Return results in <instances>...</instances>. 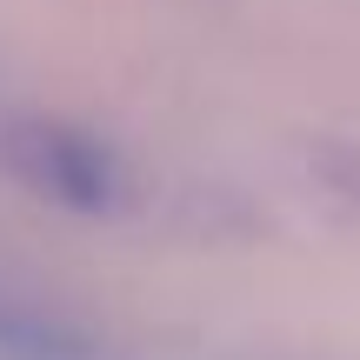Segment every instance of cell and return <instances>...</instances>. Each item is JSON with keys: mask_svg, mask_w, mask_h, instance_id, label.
Segmentation results:
<instances>
[{"mask_svg": "<svg viewBox=\"0 0 360 360\" xmlns=\"http://www.w3.org/2000/svg\"><path fill=\"white\" fill-rule=\"evenodd\" d=\"M0 360H94V340L80 327L53 321L47 307L0 294Z\"/></svg>", "mask_w": 360, "mask_h": 360, "instance_id": "2", "label": "cell"}, {"mask_svg": "<svg viewBox=\"0 0 360 360\" xmlns=\"http://www.w3.org/2000/svg\"><path fill=\"white\" fill-rule=\"evenodd\" d=\"M7 167L34 193H47L53 207H74V214H101L120 193L114 154L74 127H53V120H27V127L7 134Z\"/></svg>", "mask_w": 360, "mask_h": 360, "instance_id": "1", "label": "cell"}]
</instances>
